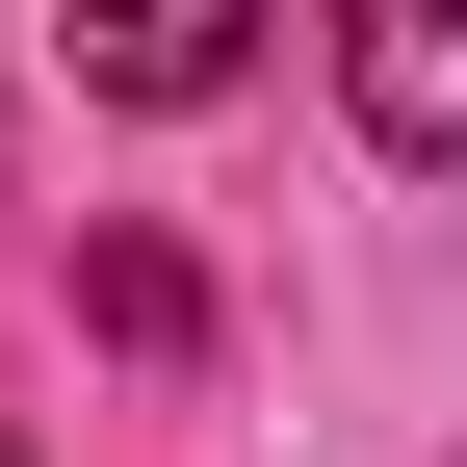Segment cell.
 <instances>
[{
    "instance_id": "cell-1",
    "label": "cell",
    "mask_w": 467,
    "mask_h": 467,
    "mask_svg": "<svg viewBox=\"0 0 467 467\" xmlns=\"http://www.w3.org/2000/svg\"><path fill=\"white\" fill-rule=\"evenodd\" d=\"M337 104H364L416 182H467V0H364V26H337Z\"/></svg>"
},
{
    "instance_id": "cell-2",
    "label": "cell",
    "mask_w": 467,
    "mask_h": 467,
    "mask_svg": "<svg viewBox=\"0 0 467 467\" xmlns=\"http://www.w3.org/2000/svg\"><path fill=\"white\" fill-rule=\"evenodd\" d=\"M234 52H260V26H208V0H156V26H78V78H104V104H208Z\"/></svg>"
}]
</instances>
